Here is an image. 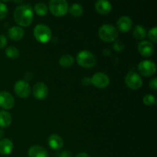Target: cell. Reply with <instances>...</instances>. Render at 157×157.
I'll use <instances>...</instances> for the list:
<instances>
[{
  "label": "cell",
  "mask_w": 157,
  "mask_h": 157,
  "mask_svg": "<svg viewBox=\"0 0 157 157\" xmlns=\"http://www.w3.org/2000/svg\"><path fill=\"white\" fill-rule=\"evenodd\" d=\"M34 36L37 41L41 43H46L52 38V31L50 28L44 24H38L34 29Z\"/></svg>",
  "instance_id": "obj_4"
},
{
  "label": "cell",
  "mask_w": 157,
  "mask_h": 157,
  "mask_svg": "<svg viewBox=\"0 0 157 157\" xmlns=\"http://www.w3.org/2000/svg\"><path fill=\"white\" fill-rule=\"evenodd\" d=\"M103 53H104V55H105V56H108V55H110V51H109L108 49H104V51L103 52Z\"/></svg>",
  "instance_id": "obj_35"
},
{
  "label": "cell",
  "mask_w": 157,
  "mask_h": 157,
  "mask_svg": "<svg viewBox=\"0 0 157 157\" xmlns=\"http://www.w3.org/2000/svg\"><path fill=\"white\" fill-rule=\"evenodd\" d=\"M14 104L15 100L11 94L6 91L0 92V107L9 110L14 107Z\"/></svg>",
  "instance_id": "obj_11"
},
{
  "label": "cell",
  "mask_w": 157,
  "mask_h": 157,
  "mask_svg": "<svg viewBox=\"0 0 157 157\" xmlns=\"http://www.w3.org/2000/svg\"><path fill=\"white\" fill-rule=\"evenodd\" d=\"M7 44V38L4 35H0V49L4 48Z\"/></svg>",
  "instance_id": "obj_29"
},
{
  "label": "cell",
  "mask_w": 157,
  "mask_h": 157,
  "mask_svg": "<svg viewBox=\"0 0 157 157\" xmlns=\"http://www.w3.org/2000/svg\"><path fill=\"white\" fill-rule=\"evenodd\" d=\"M25 35V31L22 28L19 26H13L8 31V36L14 41H18L23 38Z\"/></svg>",
  "instance_id": "obj_15"
},
{
  "label": "cell",
  "mask_w": 157,
  "mask_h": 157,
  "mask_svg": "<svg viewBox=\"0 0 157 157\" xmlns=\"http://www.w3.org/2000/svg\"><path fill=\"white\" fill-rule=\"evenodd\" d=\"M3 135H4V131H3L2 129L0 128V139H1V138L2 137Z\"/></svg>",
  "instance_id": "obj_36"
},
{
  "label": "cell",
  "mask_w": 157,
  "mask_h": 157,
  "mask_svg": "<svg viewBox=\"0 0 157 157\" xmlns=\"http://www.w3.org/2000/svg\"><path fill=\"white\" fill-rule=\"evenodd\" d=\"M35 11L38 15H44L48 12V7L44 3L38 2L35 6Z\"/></svg>",
  "instance_id": "obj_23"
},
{
  "label": "cell",
  "mask_w": 157,
  "mask_h": 157,
  "mask_svg": "<svg viewBox=\"0 0 157 157\" xmlns=\"http://www.w3.org/2000/svg\"><path fill=\"white\" fill-rule=\"evenodd\" d=\"M6 54L8 58H16L19 55V52H18V48L16 47H15V46H10V47L6 48Z\"/></svg>",
  "instance_id": "obj_24"
},
{
  "label": "cell",
  "mask_w": 157,
  "mask_h": 157,
  "mask_svg": "<svg viewBox=\"0 0 157 157\" xmlns=\"http://www.w3.org/2000/svg\"><path fill=\"white\" fill-rule=\"evenodd\" d=\"M49 9L55 16H63L68 11V3L65 0H51Z\"/></svg>",
  "instance_id": "obj_5"
},
{
  "label": "cell",
  "mask_w": 157,
  "mask_h": 157,
  "mask_svg": "<svg viewBox=\"0 0 157 157\" xmlns=\"http://www.w3.org/2000/svg\"><path fill=\"white\" fill-rule=\"evenodd\" d=\"M125 83L127 86L133 90L140 88L143 84V80L137 73L130 71L125 77Z\"/></svg>",
  "instance_id": "obj_7"
},
{
  "label": "cell",
  "mask_w": 157,
  "mask_h": 157,
  "mask_svg": "<svg viewBox=\"0 0 157 157\" xmlns=\"http://www.w3.org/2000/svg\"><path fill=\"white\" fill-rule=\"evenodd\" d=\"M82 83L86 86H88L89 84H91V81H90V78L88 77H85L82 79Z\"/></svg>",
  "instance_id": "obj_31"
},
{
  "label": "cell",
  "mask_w": 157,
  "mask_h": 157,
  "mask_svg": "<svg viewBox=\"0 0 157 157\" xmlns=\"http://www.w3.org/2000/svg\"><path fill=\"white\" fill-rule=\"evenodd\" d=\"M77 62L80 66L86 68L93 67L96 64V58L94 55L89 51H81L77 55Z\"/></svg>",
  "instance_id": "obj_3"
},
{
  "label": "cell",
  "mask_w": 157,
  "mask_h": 157,
  "mask_svg": "<svg viewBox=\"0 0 157 157\" xmlns=\"http://www.w3.org/2000/svg\"><path fill=\"white\" fill-rule=\"evenodd\" d=\"M32 93L37 99L43 100L48 96V88L44 83L38 82L34 85L33 88H32Z\"/></svg>",
  "instance_id": "obj_10"
},
{
  "label": "cell",
  "mask_w": 157,
  "mask_h": 157,
  "mask_svg": "<svg viewBox=\"0 0 157 157\" xmlns=\"http://www.w3.org/2000/svg\"><path fill=\"white\" fill-rule=\"evenodd\" d=\"M32 78V74L31 72H26L25 75V79L26 81H30Z\"/></svg>",
  "instance_id": "obj_32"
},
{
  "label": "cell",
  "mask_w": 157,
  "mask_h": 157,
  "mask_svg": "<svg viewBox=\"0 0 157 157\" xmlns=\"http://www.w3.org/2000/svg\"><path fill=\"white\" fill-rule=\"evenodd\" d=\"M75 157H90L89 156L88 154H87V153H79V154L77 155Z\"/></svg>",
  "instance_id": "obj_34"
},
{
  "label": "cell",
  "mask_w": 157,
  "mask_h": 157,
  "mask_svg": "<svg viewBox=\"0 0 157 157\" xmlns=\"http://www.w3.org/2000/svg\"><path fill=\"white\" fill-rule=\"evenodd\" d=\"M98 35L103 41L111 42L114 41L118 37V31L110 24H104L100 27Z\"/></svg>",
  "instance_id": "obj_2"
},
{
  "label": "cell",
  "mask_w": 157,
  "mask_h": 157,
  "mask_svg": "<svg viewBox=\"0 0 157 157\" xmlns=\"http://www.w3.org/2000/svg\"><path fill=\"white\" fill-rule=\"evenodd\" d=\"M12 124V116L5 110H0V127H7Z\"/></svg>",
  "instance_id": "obj_19"
},
{
  "label": "cell",
  "mask_w": 157,
  "mask_h": 157,
  "mask_svg": "<svg viewBox=\"0 0 157 157\" xmlns=\"http://www.w3.org/2000/svg\"><path fill=\"white\" fill-rule=\"evenodd\" d=\"M150 87H151L153 90H156L157 89V79L156 78H153L151 81H150Z\"/></svg>",
  "instance_id": "obj_30"
},
{
  "label": "cell",
  "mask_w": 157,
  "mask_h": 157,
  "mask_svg": "<svg viewBox=\"0 0 157 157\" xmlns=\"http://www.w3.org/2000/svg\"><path fill=\"white\" fill-rule=\"evenodd\" d=\"M48 156L47 150L41 146H32L29 150V157H48Z\"/></svg>",
  "instance_id": "obj_17"
},
{
  "label": "cell",
  "mask_w": 157,
  "mask_h": 157,
  "mask_svg": "<svg viewBox=\"0 0 157 157\" xmlns=\"http://www.w3.org/2000/svg\"><path fill=\"white\" fill-rule=\"evenodd\" d=\"M14 90H15V93L21 98H28L31 94L30 85L27 81H23V80L18 81L15 83L14 86Z\"/></svg>",
  "instance_id": "obj_9"
},
{
  "label": "cell",
  "mask_w": 157,
  "mask_h": 157,
  "mask_svg": "<svg viewBox=\"0 0 157 157\" xmlns=\"http://www.w3.org/2000/svg\"><path fill=\"white\" fill-rule=\"evenodd\" d=\"M13 150V144L9 139H4L0 141V153L8 155L12 153Z\"/></svg>",
  "instance_id": "obj_18"
},
{
  "label": "cell",
  "mask_w": 157,
  "mask_h": 157,
  "mask_svg": "<svg viewBox=\"0 0 157 157\" xmlns=\"http://www.w3.org/2000/svg\"><path fill=\"white\" fill-rule=\"evenodd\" d=\"M124 42L121 41H115L114 43L113 44V48L116 52H122L124 49Z\"/></svg>",
  "instance_id": "obj_28"
},
{
  "label": "cell",
  "mask_w": 157,
  "mask_h": 157,
  "mask_svg": "<svg viewBox=\"0 0 157 157\" xmlns=\"http://www.w3.org/2000/svg\"><path fill=\"white\" fill-rule=\"evenodd\" d=\"M138 51L143 56H151L154 53V46L150 41H143L138 44Z\"/></svg>",
  "instance_id": "obj_12"
},
{
  "label": "cell",
  "mask_w": 157,
  "mask_h": 157,
  "mask_svg": "<svg viewBox=\"0 0 157 157\" xmlns=\"http://www.w3.org/2000/svg\"><path fill=\"white\" fill-rule=\"evenodd\" d=\"M138 71L143 76L150 77L154 75L156 71V65L150 60L142 61L138 64Z\"/></svg>",
  "instance_id": "obj_6"
},
{
  "label": "cell",
  "mask_w": 157,
  "mask_h": 157,
  "mask_svg": "<svg viewBox=\"0 0 157 157\" xmlns=\"http://www.w3.org/2000/svg\"><path fill=\"white\" fill-rule=\"evenodd\" d=\"M91 84L98 88H105L110 84V78L106 74L103 72H98L94 74L91 78Z\"/></svg>",
  "instance_id": "obj_8"
},
{
  "label": "cell",
  "mask_w": 157,
  "mask_h": 157,
  "mask_svg": "<svg viewBox=\"0 0 157 157\" xmlns=\"http://www.w3.org/2000/svg\"><path fill=\"white\" fill-rule=\"evenodd\" d=\"M60 157H71V154H70V153H68V152L64 151V152H63V153H61V156Z\"/></svg>",
  "instance_id": "obj_33"
},
{
  "label": "cell",
  "mask_w": 157,
  "mask_h": 157,
  "mask_svg": "<svg viewBox=\"0 0 157 157\" xmlns=\"http://www.w3.org/2000/svg\"><path fill=\"white\" fill-rule=\"evenodd\" d=\"M74 61V58L70 55H64L60 58L59 59V64H61V66H62L63 67H70L71 64H73Z\"/></svg>",
  "instance_id": "obj_22"
},
{
  "label": "cell",
  "mask_w": 157,
  "mask_h": 157,
  "mask_svg": "<svg viewBox=\"0 0 157 157\" xmlns=\"http://www.w3.org/2000/svg\"><path fill=\"white\" fill-rule=\"evenodd\" d=\"M95 9L97 12L102 15H107L112 9L111 3L106 0H98L95 3Z\"/></svg>",
  "instance_id": "obj_14"
},
{
  "label": "cell",
  "mask_w": 157,
  "mask_h": 157,
  "mask_svg": "<svg viewBox=\"0 0 157 157\" xmlns=\"http://www.w3.org/2000/svg\"><path fill=\"white\" fill-rule=\"evenodd\" d=\"M117 26L120 32L125 33L129 32L132 28V20L127 15L121 16L117 22Z\"/></svg>",
  "instance_id": "obj_13"
},
{
  "label": "cell",
  "mask_w": 157,
  "mask_h": 157,
  "mask_svg": "<svg viewBox=\"0 0 157 157\" xmlns=\"http://www.w3.org/2000/svg\"><path fill=\"white\" fill-rule=\"evenodd\" d=\"M34 12L32 6L29 5H21L16 7L14 12V18L19 25L26 27L32 23Z\"/></svg>",
  "instance_id": "obj_1"
},
{
  "label": "cell",
  "mask_w": 157,
  "mask_h": 157,
  "mask_svg": "<svg viewBox=\"0 0 157 157\" xmlns=\"http://www.w3.org/2000/svg\"><path fill=\"white\" fill-rule=\"evenodd\" d=\"M157 28L156 27H153V29H150L148 32V38L149 39L151 40V41L153 42L156 43L157 41Z\"/></svg>",
  "instance_id": "obj_26"
},
{
  "label": "cell",
  "mask_w": 157,
  "mask_h": 157,
  "mask_svg": "<svg viewBox=\"0 0 157 157\" xmlns=\"http://www.w3.org/2000/svg\"><path fill=\"white\" fill-rule=\"evenodd\" d=\"M133 35L136 39H144L146 37L147 32H146V29H144L143 26L137 25L133 28Z\"/></svg>",
  "instance_id": "obj_20"
},
{
  "label": "cell",
  "mask_w": 157,
  "mask_h": 157,
  "mask_svg": "<svg viewBox=\"0 0 157 157\" xmlns=\"http://www.w3.org/2000/svg\"><path fill=\"white\" fill-rule=\"evenodd\" d=\"M144 104L147 106H152L156 103V99H155V97L152 94H147L146 96H144V99H143Z\"/></svg>",
  "instance_id": "obj_25"
},
{
  "label": "cell",
  "mask_w": 157,
  "mask_h": 157,
  "mask_svg": "<svg viewBox=\"0 0 157 157\" xmlns=\"http://www.w3.org/2000/svg\"><path fill=\"white\" fill-rule=\"evenodd\" d=\"M8 14V7L4 2H0V19H3Z\"/></svg>",
  "instance_id": "obj_27"
},
{
  "label": "cell",
  "mask_w": 157,
  "mask_h": 157,
  "mask_svg": "<svg viewBox=\"0 0 157 157\" xmlns=\"http://www.w3.org/2000/svg\"><path fill=\"white\" fill-rule=\"evenodd\" d=\"M48 142L49 146L52 149L55 150H58L62 148L63 145H64V142H63L62 138L58 134H52L48 139Z\"/></svg>",
  "instance_id": "obj_16"
},
{
  "label": "cell",
  "mask_w": 157,
  "mask_h": 157,
  "mask_svg": "<svg viewBox=\"0 0 157 157\" xmlns=\"http://www.w3.org/2000/svg\"><path fill=\"white\" fill-rule=\"evenodd\" d=\"M68 11L73 16H81L83 14V7L78 3H74L68 8Z\"/></svg>",
  "instance_id": "obj_21"
}]
</instances>
